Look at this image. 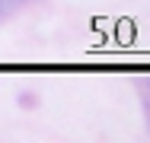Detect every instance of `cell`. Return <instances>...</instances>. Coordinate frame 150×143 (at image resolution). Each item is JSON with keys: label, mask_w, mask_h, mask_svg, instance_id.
Wrapping results in <instances>:
<instances>
[]
</instances>
